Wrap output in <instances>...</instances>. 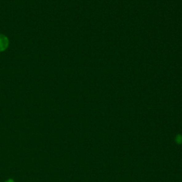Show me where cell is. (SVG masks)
<instances>
[{
  "label": "cell",
  "mask_w": 182,
  "mask_h": 182,
  "mask_svg": "<svg viewBox=\"0 0 182 182\" xmlns=\"http://www.w3.org/2000/svg\"><path fill=\"white\" fill-rule=\"evenodd\" d=\"M10 44V41L7 36L4 34H0V52L4 51L8 48Z\"/></svg>",
  "instance_id": "1"
},
{
  "label": "cell",
  "mask_w": 182,
  "mask_h": 182,
  "mask_svg": "<svg viewBox=\"0 0 182 182\" xmlns=\"http://www.w3.org/2000/svg\"><path fill=\"white\" fill-rule=\"evenodd\" d=\"M175 141L178 144H182V135H178L176 137V139H175Z\"/></svg>",
  "instance_id": "2"
},
{
  "label": "cell",
  "mask_w": 182,
  "mask_h": 182,
  "mask_svg": "<svg viewBox=\"0 0 182 182\" xmlns=\"http://www.w3.org/2000/svg\"><path fill=\"white\" fill-rule=\"evenodd\" d=\"M5 182H14V181L13 179H9V180H7V181H5Z\"/></svg>",
  "instance_id": "3"
}]
</instances>
